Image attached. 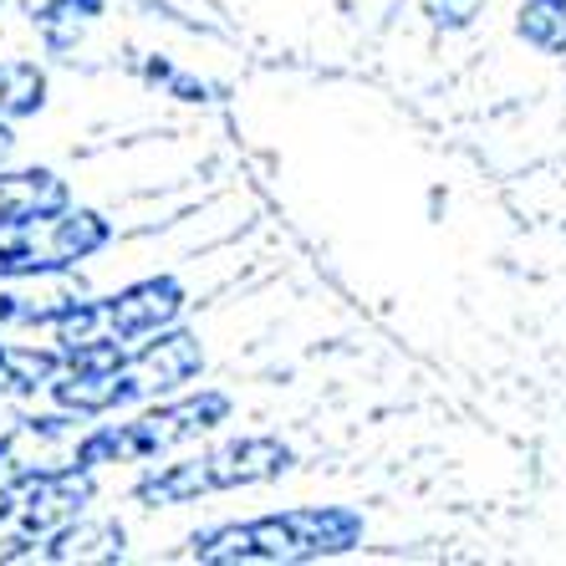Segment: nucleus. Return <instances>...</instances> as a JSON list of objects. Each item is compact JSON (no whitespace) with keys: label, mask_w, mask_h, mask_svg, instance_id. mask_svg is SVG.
<instances>
[{"label":"nucleus","mask_w":566,"mask_h":566,"mask_svg":"<svg viewBox=\"0 0 566 566\" xmlns=\"http://www.w3.org/2000/svg\"><path fill=\"white\" fill-rule=\"evenodd\" d=\"M235 403L220 388H195V394H169L158 398L154 409L133 413L118 423H87L77 439V454L72 464L77 470H107V464H144L158 460L179 444H195V439L214 434L220 423H230Z\"/></svg>","instance_id":"7ed1b4c3"},{"label":"nucleus","mask_w":566,"mask_h":566,"mask_svg":"<svg viewBox=\"0 0 566 566\" xmlns=\"http://www.w3.org/2000/svg\"><path fill=\"white\" fill-rule=\"evenodd\" d=\"M87 429L82 413H11L0 419V480L15 474H36V470H77V439Z\"/></svg>","instance_id":"6e6552de"},{"label":"nucleus","mask_w":566,"mask_h":566,"mask_svg":"<svg viewBox=\"0 0 566 566\" xmlns=\"http://www.w3.org/2000/svg\"><path fill=\"white\" fill-rule=\"evenodd\" d=\"M97 501L93 470H36L0 480V562H27L41 541Z\"/></svg>","instance_id":"423d86ee"},{"label":"nucleus","mask_w":566,"mask_h":566,"mask_svg":"<svg viewBox=\"0 0 566 566\" xmlns=\"http://www.w3.org/2000/svg\"><path fill=\"white\" fill-rule=\"evenodd\" d=\"M62 373V353L52 347H21L0 343V398H36L52 388V378Z\"/></svg>","instance_id":"ddd939ff"},{"label":"nucleus","mask_w":566,"mask_h":566,"mask_svg":"<svg viewBox=\"0 0 566 566\" xmlns=\"http://www.w3.org/2000/svg\"><path fill=\"white\" fill-rule=\"evenodd\" d=\"M296 464V449L286 439L271 434H240V439H220V444L185 454L169 464H148L133 480V501L148 511H174V505H195L199 495H220V490H251Z\"/></svg>","instance_id":"20e7f679"},{"label":"nucleus","mask_w":566,"mask_h":566,"mask_svg":"<svg viewBox=\"0 0 566 566\" xmlns=\"http://www.w3.org/2000/svg\"><path fill=\"white\" fill-rule=\"evenodd\" d=\"M72 205V189L56 169H6L0 164V220H36Z\"/></svg>","instance_id":"9b49d317"},{"label":"nucleus","mask_w":566,"mask_h":566,"mask_svg":"<svg viewBox=\"0 0 566 566\" xmlns=\"http://www.w3.org/2000/svg\"><path fill=\"white\" fill-rule=\"evenodd\" d=\"M0 6H6V0H0Z\"/></svg>","instance_id":"a211bd4d"},{"label":"nucleus","mask_w":566,"mask_h":566,"mask_svg":"<svg viewBox=\"0 0 566 566\" xmlns=\"http://www.w3.org/2000/svg\"><path fill=\"white\" fill-rule=\"evenodd\" d=\"M189 291L179 276H144L107 296H82L72 312L52 327V343L62 357L97 353V347H138L144 337L174 327L185 316Z\"/></svg>","instance_id":"39448f33"},{"label":"nucleus","mask_w":566,"mask_h":566,"mask_svg":"<svg viewBox=\"0 0 566 566\" xmlns=\"http://www.w3.org/2000/svg\"><path fill=\"white\" fill-rule=\"evenodd\" d=\"M107 15V0H41L31 11V27H36L41 46L52 56H66L82 41V31L97 27Z\"/></svg>","instance_id":"f8f14e48"},{"label":"nucleus","mask_w":566,"mask_h":566,"mask_svg":"<svg viewBox=\"0 0 566 566\" xmlns=\"http://www.w3.org/2000/svg\"><path fill=\"white\" fill-rule=\"evenodd\" d=\"M46 107V72L27 56H0V123L36 118Z\"/></svg>","instance_id":"4468645a"},{"label":"nucleus","mask_w":566,"mask_h":566,"mask_svg":"<svg viewBox=\"0 0 566 566\" xmlns=\"http://www.w3.org/2000/svg\"><path fill=\"white\" fill-rule=\"evenodd\" d=\"M113 240V224L97 210L66 205L36 220H0V281L41 276V271H77Z\"/></svg>","instance_id":"0eeeda50"},{"label":"nucleus","mask_w":566,"mask_h":566,"mask_svg":"<svg viewBox=\"0 0 566 566\" xmlns=\"http://www.w3.org/2000/svg\"><path fill=\"white\" fill-rule=\"evenodd\" d=\"M15 154V133H11V123H0V164Z\"/></svg>","instance_id":"f3484780"},{"label":"nucleus","mask_w":566,"mask_h":566,"mask_svg":"<svg viewBox=\"0 0 566 566\" xmlns=\"http://www.w3.org/2000/svg\"><path fill=\"white\" fill-rule=\"evenodd\" d=\"M77 302L82 281H72L66 271L11 276L0 281V327H56Z\"/></svg>","instance_id":"1a4fd4ad"},{"label":"nucleus","mask_w":566,"mask_h":566,"mask_svg":"<svg viewBox=\"0 0 566 566\" xmlns=\"http://www.w3.org/2000/svg\"><path fill=\"white\" fill-rule=\"evenodd\" d=\"M205 373V343L189 327H164L138 347H97V353L62 357V373L52 378L46 398L52 409L103 419V413L158 403L169 394H185Z\"/></svg>","instance_id":"f257e3e1"},{"label":"nucleus","mask_w":566,"mask_h":566,"mask_svg":"<svg viewBox=\"0 0 566 566\" xmlns=\"http://www.w3.org/2000/svg\"><path fill=\"white\" fill-rule=\"evenodd\" d=\"M123 556H128V531H123L118 521L77 515V521H66L62 531H52V536L41 541L27 562L66 566V562H123Z\"/></svg>","instance_id":"9d476101"},{"label":"nucleus","mask_w":566,"mask_h":566,"mask_svg":"<svg viewBox=\"0 0 566 566\" xmlns=\"http://www.w3.org/2000/svg\"><path fill=\"white\" fill-rule=\"evenodd\" d=\"M480 6H485V0H423V15H429V21H434V27H470L474 15H480Z\"/></svg>","instance_id":"dca6fc26"},{"label":"nucleus","mask_w":566,"mask_h":566,"mask_svg":"<svg viewBox=\"0 0 566 566\" xmlns=\"http://www.w3.org/2000/svg\"><path fill=\"white\" fill-rule=\"evenodd\" d=\"M515 31L531 46H541V52H566V0H531V6H521Z\"/></svg>","instance_id":"2eb2a0df"},{"label":"nucleus","mask_w":566,"mask_h":566,"mask_svg":"<svg viewBox=\"0 0 566 566\" xmlns=\"http://www.w3.org/2000/svg\"><path fill=\"white\" fill-rule=\"evenodd\" d=\"M363 541V515L343 505H302V511H276L235 521V526H210L189 536V556L210 566L235 562H322L343 556Z\"/></svg>","instance_id":"f03ea898"}]
</instances>
